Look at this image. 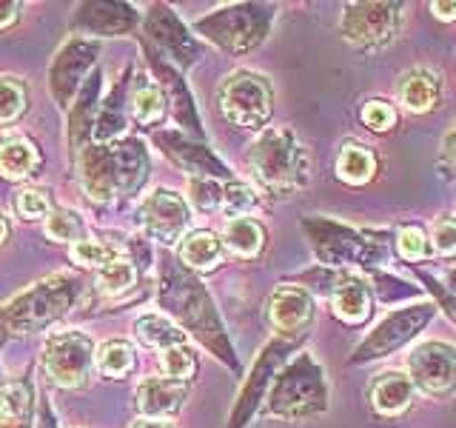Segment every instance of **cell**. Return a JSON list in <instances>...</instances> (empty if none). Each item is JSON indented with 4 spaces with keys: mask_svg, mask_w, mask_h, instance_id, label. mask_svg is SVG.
Listing matches in <instances>:
<instances>
[{
    "mask_svg": "<svg viewBox=\"0 0 456 428\" xmlns=\"http://www.w3.org/2000/svg\"><path fill=\"white\" fill-rule=\"evenodd\" d=\"M160 368H163V377L168 380H177V383H189L197 374V351L183 342V346H171L166 351H160Z\"/></svg>",
    "mask_w": 456,
    "mask_h": 428,
    "instance_id": "obj_41",
    "label": "cell"
},
{
    "mask_svg": "<svg viewBox=\"0 0 456 428\" xmlns=\"http://www.w3.org/2000/svg\"><path fill=\"white\" fill-rule=\"evenodd\" d=\"M35 428H57V417H54V408L49 403V397L37 399V425Z\"/></svg>",
    "mask_w": 456,
    "mask_h": 428,
    "instance_id": "obj_51",
    "label": "cell"
},
{
    "mask_svg": "<svg viewBox=\"0 0 456 428\" xmlns=\"http://www.w3.org/2000/svg\"><path fill=\"white\" fill-rule=\"evenodd\" d=\"M408 377L428 397H451L456 391V346L442 340L419 342L408 354Z\"/></svg>",
    "mask_w": 456,
    "mask_h": 428,
    "instance_id": "obj_16",
    "label": "cell"
},
{
    "mask_svg": "<svg viewBox=\"0 0 456 428\" xmlns=\"http://www.w3.org/2000/svg\"><path fill=\"white\" fill-rule=\"evenodd\" d=\"M80 294L83 280L71 271H61V275L32 283L26 292L12 297L6 306H0V340L46 332L49 325L63 320L77 306Z\"/></svg>",
    "mask_w": 456,
    "mask_h": 428,
    "instance_id": "obj_3",
    "label": "cell"
},
{
    "mask_svg": "<svg viewBox=\"0 0 456 428\" xmlns=\"http://www.w3.org/2000/svg\"><path fill=\"white\" fill-rule=\"evenodd\" d=\"M428 240H431V251L434 257H456V220L442 218L431 226L428 232Z\"/></svg>",
    "mask_w": 456,
    "mask_h": 428,
    "instance_id": "obj_47",
    "label": "cell"
},
{
    "mask_svg": "<svg viewBox=\"0 0 456 428\" xmlns=\"http://www.w3.org/2000/svg\"><path fill=\"white\" fill-rule=\"evenodd\" d=\"M4 342H6V340H0V349H4Z\"/></svg>",
    "mask_w": 456,
    "mask_h": 428,
    "instance_id": "obj_56",
    "label": "cell"
},
{
    "mask_svg": "<svg viewBox=\"0 0 456 428\" xmlns=\"http://www.w3.org/2000/svg\"><path fill=\"white\" fill-rule=\"evenodd\" d=\"M328 399L331 394H328V380L320 360L311 351H299L277 371L263 414L271 420L305 423L322 417L328 411Z\"/></svg>",
    "mask_w": 456,
    "mask_h": 428,
    "instance_id": "obj_4",
    "label": "cell"
},
{
    "mask_svg": "<svg viewBox=\"0 0 456 428\" xmlns=\"http://www.w3.org/2000/svg\"><path fill=\"white\" fill-rule=\"evenodd\" d=\"M413 391L417 389H413L408 371H382V374H377V380L370 383L368 399H370V408H374L377 417L391 420L411 408Z\"/></svg>",
    "mask_w": 456,
    "mask_h": 428,
    "instance_id": "obj_28",
    "label": "cell"
},
{
    "mask_svg": "<svg viewBox=\"0 0 456 428\" xmlns=\"http://www.w3.org/2000/svg\"><path fill=\"white\" fill-rule=\"evenodd\" d=\"M260 197H256V189L242 180H228L223 185V211L232 218H248V214L256 209Z\"/></svg>",
    "mask_w": 456,
    "mask_h": 428,
    "instance_id": "obj_42",
    "label": "cell"
},
{
    "mask_svg": "<svg viewBox=\"0 0 456 428\" xmlns=\"http://www.w3.org/2000/svg\"><path fill=\"white\" fill-rule=\"evenodd\" d=\"M189 203L175 189H154L137 209V226L142 228V237L160 243L163 249L177 246L189 235Z\"/></svg>",
    "mask_w": 456,
    "mask_h": 428,
    "instance_id": "obj_14",
    "label": "cell"
},
{
    "mask_svg": "<svg viewBox=\"0 0 456 428\" xmlns=\"http://www.w3.org/2000/svg\"><path fill=\"white\" fill-rule=\"evenodd\" d=\"M331 311L346 325H365L374 314V292L360 275H342L331 292Z\"/></svg>",
    "mask_w": 456,
    "mask_h": 428,
    "instance_id": "obj_26",
    "label": "cell"
},
{
    "mask_svg": "<svg viewBox=\"0 0 456 428\" xmlns=\"http://www.w3.org/2000/svg\"><path fill=\"white\" fill-rule=\"evenodd\" d=\"M142 52H146V61L154 71V80L160 83V89L168 97V111L175 114V120L180 126V132L191 135L197 140H206V128L203 120H200V111L194 106V95L189 89V83L183 80V71L175 69L168 61H163L149 43H142Z\"/></svg>",
    "mask_w": 456,
    "mask_h": 428,
    "instance_id": "obj_17",
    "label": "cell"
},
{
    "mask_svg": "<svg viewBox=\"0 0 456 428\" xmlns=\"http://www.w3.org/2000/svg\"><path fill=\"white\" fill-rule=\"evenodd\" d=\"M417 275L425 283V292L434 297V306L445 311V317H451V323L456 325V294L448 292L445 285H442L434 275H428V271H417Z\"/></svg>",
    "mask_w": 456,
    "mask_h": 428,
    "instance_id": "obj_48",
    "label": "cell"
},
{
    "mask_svg": "<svg viewBox=\"0 0 456 428\" xmlns=\"http://www.w3.org/2000/svg\"><path fill=\"white\" fill-rule=\"evenodd\" d=\"M377 171V157L362 143L348 140L337 154V177L346 185H362L374 177Z\"/></svg>",
    "mask_w": 456,
    "mask_h": 428,
    "instance_id": "obj_35",
    "label": "cell"
},
{
    "mask_svg": "<svg viewBox=\"0 0 456 428\" xmlns=\"http://www.w3.org/2000/svg\"><path fill=\"white\" fill-rule=\"evenodd\" d=\"M142 29H146L149 46L180 71L197 66V61L203 57V43L189 32V26L168 4H151L146 18H142Z\"/></svg>",
    "mask_w": 456,
    "mask_h": 428,
    "instance_id": "obj_12",
    "label": "cell"
},
{
    "mask_svg": "<svg viewBox=\"0 0 456 428\" xmlns=\"http://www.w3.org/2000/svg\"><path fill=\"white\" fill-rule=\"evenodd\" d=\"M189 203L203 211H220L223 209V185L220 180H211V177H191L189 180Z\"/></svg>",
    "mask_w": 456,
    "mask_h": 428,
    "instance_id": "obj_44",
    "label": "cell"
},
{
    "mask_svg": "<svg viewBox=\"0 0 456 428\" xmlns=\"http://www.w3.org/2000/svg\"><path fill=\"white\" fill-rule=\"evenodd\" d=\"M217 103L225 123L248 128V132H263L271 114H274V89L260 71L240 69L223 80Z\"/></svg>",
    "mask_w": 456,
    "mask_h": 428,
    "instance_id": "obj_7",
    "label": "cell"
},
{
    "mask_svg": "<svg viewBox=\"0 0 456 428\" xmlns=\"http://www.w3.org/2000/svg\"><path fill=\"white\" fill-rule=\"evenodd\" d=\"M154 146L163 152V157L185 171L189 177H211V180H234L232 169L225 160H220L203 140H197L191 135L180 132V128H157L151 135Z\"/></svg>",
    "mask_w": 456,
    "mask_h": 428,
    "instance_id": "obj_15",
    "label": "cell"
},
{
    "mask_svg": "<svg viewBox=\"0 0 456 428\" xmlns=\"http://www.w3.org/2000/svg\"><path fill=\"white\" fill-rule=\"evenodd\" d=\"M35 383L32 374L0 380V428H35Z\"/></svg>",
    "mask_w": 456,
    "mask_h": 428,
    "instance_id": "obj_27",
    "label": "cell"
},
{
    "mask_svg": "<svg viewBox=\"0 0 456 428\" xmlns=\"http://www.w3.org/2000/svg\"><path fill=\"white\" fill-rule=\"evenodd\" d=\"M111 166H114V185H118V203L134 200L151 175V157L146 143L140 137H123L111 143Z\"/></svg>",
    "mask_w": 456,
    "mask_h": 428,
    "instance_id": "obj_20",
    "label": "cell"
},
{
    "mask_svg": "<svg viewBox=\"0 0 456 428\" xmlns=\"http://www.w3.org/2000/svg\"><path fill=\"white\" fill-rule=\"evenodd\" d=\"M128 114L140 126H157L168 114V97L160 89V83L149 75H134L132 89H128Z\"/></svg>",
    "mask_w": 456,
    "mask_h": 428,
    "instance_id": "obj_31",
    "label": "cell"
},
{
    "mask_svg": "<svg viewBox=\"0 0 456 428\" xmlns=\"http://www.w3.org/2000/svg\"><path fill=\"white\" fill-rule=\"evenodd\" d=\"M132 428H171V425H168L166 420H142V417H140Z\"/></svg>",
    "mask_w": 456,
    "mask_h": 428,
    "instance_id": "obj_54",
    "label": "cell"
},
{
    "mask_svg": "<svg viewBox=\"0 0 456 428\" xmlns=\"http://www.w3.org/2000/svg\"><path fill=\"white\" fill-rule=\"evenodd\" d=\"M256 189L271 197H291L311 183V154L291 126H268L246 157Z\"/></svg>",
    "mask_w": 456,
    "mask_h": 428,
    "instance_id": "obj_2",
    "label": "cell"
},
{
    "mask_svg": "<svg viewBox=\"0 0 456 428\" xmlns=\"http://www.w3.org/2000/svg\"><path fill=\"white\" fill-rule=\"evenodd\" d=\"M431 12L436 14L439 21H448V23H453L456 21V0H434L431 4Z\"/></svg>",
    "mask_w": 456,
    "mask_h": 428,
    "instance_id": "obj_52",
    "label": "cell"
},
{
    "mask_svg": "<svg viewBox=\"0 0 456 428\" xmlns=\"http://www.w3.org/2000/svg\"><path fill=\"white\" fill-rule=\"evenodd\" d=\"M118 257H123V246L111 240H97V237H83L75 246L69 249V260L80 268H94L100 271L103 266L114 263Z\"/></svg>",
    "mask_w": 456,
    "mask_h": 428,
    "instance_id": "obj_37",
    "label": "cell"
},
{
    "mask_svg": "<svg viewBox=\"0 0 456 428\" xmlns=\"http://www.w3.org/2000/svg\"><path fill=\"white\" fill-rule=\"evenodd\" d=\"M403 4L394 0H365L346 4L339 14V35L360 52H379L391 46L403 29Z\"/></svg>",
    "mask_w": 456,
    "mask_h": 428,
    "instance_id": "obj_8",
    "label": "cell"
},
{
    "mask_svg": "<svg viewBox=\"0 0 456 428\" xmlns=\"http://www.w3.org/2000/svg\"><path fill=\"white\" fill-rule=\"evenodd\" d=\"M445 283H448V285H445V289L456 294V268H451V271H448V277H445Z\"/></svg>",
    "mask_w": 456,
    "mask_h": 428,
    "instance_id": "obj_55",
    "label": "cell"
},
{
    "mask_svg": "<svg viewBox=\"0 0 456 428\" xmlns=\"http://www.w3.org/2000/svg\"><path fill=\"white\" fill-rule=\"evenodd\" d=\"M100 40L92 37H69L49 63V92L57 109L69 111L86 78L97 69Z\"/></svg>",
    "mask_w": 456,
    "mask_h": 428,
    "instance_id": "obj_13",
    "label": "cell"
},
{
    "mask_svg": "<svg viewBox=\"0 0 456 428\" xmlns=\"http://www.w3.org/2000/svg\"><path fill=\"white\" fill-rule=\"evenodd\" d=\"M140 275L142 271L137 268V263L128 254H123L114 263H109L97 271V292L103 297H120V294L134 289Z\"/></svg>",
    "mask_w": 456,
    "mask_h": 428,
    "instance_id": "obj_36",
    "label": "cell"
},
{
    "mask_svg": "<svg viewBox=\"0 0 456 428\" xmlns=\"http://www.w3.org/2000/svg\"><path fill=\"white\" fill-rule=\"evenodd\" d=\"M103 103V69H94L86 83L80 86V92L75 97V103L69 109V126H66V140H69V154L71 160L80 157V152L89 146V140L94 135L97 111Z\"/></svg>",
    "mask_w": 456,
    "mask_h": 428,
    "instance_id": "obj_21",
    "label": "cell"
},
{
    "mask_svg": "<svg viewBox=\"0 0 456 428\" xmlns=\"http://www.w3.org/2000/svg\"><path fill=\"white\" fill-rule=\"evenodd\" d=\"M134 337L146 349H154L157 354L171 349V346H183V342H189V334H185L171 317H166V314H140V317L134 320Z\"/></svg>",
    "mask_w": 456,
    "mask_h": 428,
    "instance_id": "obj_33",
    "label": "cell"
},
{
    "mask_svg": "<svg viewBox=\"0 0 456 428\" xmlns=\"http://www.w3.org/2000/svg\"><path fill=\"white\" fill-rule=\"evenodd\" d=\"M94 368L106 380H126L137 371V349L128 340H106L94 351Z\"/></svg>",
    "mask_w": 456,
    "mask_h": 428,
    "instance_id": "obj_34",
    "label": "cell"
},
{
    "mask_svg": "<svg viewBox=\"0 0 456 428\" xmlns=\"http://www.w3.org/2000/svg\"><path fill=\"white\" fill-rule=\"evenodd\" d=\"M436 306L434 303H411L391 311L388 317L379 320L374 328L368 332V337L354 349L351 354V366H365V363H377L385 360V357L396 354L403 346L417 337L419 332H425L428 323L434 320Z\"/></svg>",
    "mask_w": 456,
    "mask_h": 428,
    "instance_id": "obj_9",
    "label": "cell"
},
{
    "mask_svg": "<svg viewBox=\"0 0 456 428\" xmlns=\"http://www.w3.org/2000/svg\"><path fill=\"white\" fill-rule=\"evenodd\" d=\"M43 235L54 243H71L75 246L77 240L86 237V223L77 211L71 209H52V214L43 220Z\"/></svg>",
    "mask_w": 456,
    "mask_h": 428,
    "instance_id": "obj_39",
    "label": "cell"
},
{
    "mask_svg": "<svg viewBox=\"0 0 456 428\" xmlns=\"http://www.w3.org/2000/svg\"><path fill=\"white\" fill-rule=\"evenodd\" d=\"M268 323L277 332V337L294 340L299 332H305L311 325L314 314H317V300L303 285L282 283L268 297Z\"/></svg>",
    "mask_w": 456,
    "mask_h": 428,
    "instance_id": "obj_19",
    "label": "cell"
},
{
    "mask_svg": "<svg viewBox=\"0 0 456 428\" xmlns=\"http://www.w3.org/2000/svg\"><path fill=\"white\" fill-rule=\"evenodd\" d=\"M157 303L166 311V317L175 320L185 334H191L225 368L240 374V357L225 332L217 306H214L211 292L168 249L160 254V263H157Z\"/></svg>",
    "mask_w": 456,
    "mask_h": 428,
    "instance_id": "obj_1",
    "label": "cell"
},
{
    "mask_svg": "<svg viewBox=\"0 0 456 428\" xmlns=\"http://www.w3.org/2000/svg\"><path fill=\"white\" fill-rule=\"evenodd\" d=\"M28 106V89L20 78L0 75V126H12L23 118Z\"/></svg>",
    "mask_w": 456,
    "mask_h": 428,
    "instance_id": "obj_38",
    "label": "cell"
},
{
    "mask_svg": "<svg viewBox=\"0 0 456 428\" xmlns=\"http://www.w3.org/2000/svg\"><path fill=\"white\" fill-rule=\"evenodd\" d=\"M80 183L86 197L92 200L94 206H111L118 203V185H114V166H111V149L109 146H97V143H89L80 157Z\"/></svg>",
    "mask_w": 456,
    "mask_h": 428,
    "instance_id": "obj_23",
    "label": "cell"
},
{
    "mask_svg": "<svg viewBox=\"0 0 456 428\" xmlns=\"http://www.w3.org/2000/svg\"><path fill=\"white\" fill-rule=\"evenodd\" d=\"M220 240H223V249H228L234 257L254 260L265 246V228L254 218H232V220H225Z\"/></svg>",
    "mask_w": 456,
    "mask_h": 428,
    "instance_id": "obj_32",
    "label": "cell"
},
{
    "mask_svg": "<svg viewBox=\"0 0 456 428\" xmlns=\"http://www.w3.org/2000/svg\"><path fill=\"white\" fill-rule=\"evenodd\" d=\"M223 254L225 249L220 235L208 232V228H194V232H189L177 243L175 257L194 275H203V271H214L223 263Z\"/></svg>",
    "mask_w": 456,
    "mask_h": 428,
    "instance_id": "obj_30",
    "label": "cell"
},
{
    "mask_svg": "<svg viewBox=\"0 0 456 428\" xmlns=\"http://www.w3.org/2000/svg\"><path fill=\"white\" fill-rule=\"evenodd\" d=\"M140 12L132 4H118V0H86L77 4L71 14V29L80 35H92V40L100 37H120L128 35L140 23Z\"/></svg>",
    "mask_w": 456,
    "mask_h": 428,
    "instance_id": "obj_18",
    "label": "cell"
},
{
    "mask_svg": "<svg viewBox=\"0 0 456 428\" xmlns=\"http://www.w3.org/2000/svg\"><path fill=\"white\" fill-rule=\"evenodd\" d=\"M189 397V383H177L168 377H149L134 391V411L142 420H166L175 417Z\"/></svg>",
    "mask_w": 456,
    "mask_h": 428,
    "instance_id": "obj_24",
    "label": "cell"
},
{
    "mask_svg": "<svg viewBox=\"0 0 456 428\" xmlns=\"http://www.w3.org/2000/svg\"><path fill=\"white\" fill-rule=\"evenodd\" d=\"M370 292H374L382 303H403L405 297L422 294V289H405L408 283H403L394 275H385V271H370Z\"/></svg>",
    "mask_w": 456,
    "mask_h": 428,
    "instance_id": "obj_46",
    "label": "cell"
},
{
    "mask_svg": "<svg viewBox=\"0 0 456 428\" xmlns=\"http://www.w3.org/2000/svg\"><path fill=\"white\" fill-rule=\"evenodd\" d=\"M291 346H294V342L285 340V337H274V340L265 342L263 351L256 354V360L251 363L246 380H242V385H240L234 408H232V414H228V425L225 428H248L251 417L265 403V397L271 391V383H274L277 371L282 368L285 360H289Z\"/></svg>",
    "mask_w": 456,
    "mask_h": 428,
    "instance_id": "obj_11",
    "label": "cell"
},
{
    "mask_svg": "<svg viewBox=\"0 0 456 428\" xmlns=\"http://www.w3.org/2000/svg\"><path fill=\"white\" fill-rule=\"evenodd\" d=\"M396 100L411 114L434 111L442 100V80L436 78V71L425 69V66L408 69L396 83Z\"/></svg>",
    "mask_w": 456,
    "mask_h": 428,
    "instance_id": "obj_29",
    "label": "cell"
},
{
    "mask_svg": "<svg viewBox=\"0 0 456 428\" xmlns=\"http://www.w3.org/2000/svg\"><path fill=\"white\" fill-rule=\"evenodd\" d=\"M299 228L305 232L314 257L325 268H374L388 260L385 243L365 228H354L331 218H303Z\"/></svg>",
    "mask_w": 456,
    "mask_h": 428,
    "instance_id": "obj_5",
    "label": "cell"
},
{
    "mask_svg": "<svg viewBox=\"0 0 456 428\" xmlns=\"http://www.w3.org/2000/svg\"><path fill=\"white\" fill-rule=\"evenodd\" d=\"M20 9L23 4H14V0H0V32H6L14 23L20 21Z\"/></svg>",
    "mask_w": 456,
    "mask_h": 428,
    "instance_id": "obj_50",
    "label": "cell"
},
{
    "mask_svg": "<svg viewBox=\"0 0 456 428\" xmlns=\"http://www.w3.org/2000/svg\"><path fill=\"white\" fill-rule=\"evenodd\" d=\"M94 368V342L83 332H61L43 342V371L54 389L77 391L89 385Z\"/></svg>",
    "mask_w": 456,
    "mask_h": 428,
    "instance_id": "obj_10",
    "label": "cell"
},
{
    "mask_svg": "<svg viewBox=\"0 0 456 428\" xmlns=\"http://www.w3.org/2000/svg\"><path fill=\"white\" fill-rule=\"evenodd\" d=\"M396 251L408 263L431 260V257H434L428 232L419 226H403V228H399V232H396Z\"/></svg>",
    "mask_w": 456,
    "mask_h": 428,
    "instance_id": "obj_43",
    "label": "cell"
},
{
    "mask_svg": "<svg viewBox=\"0 0 456 428\" xmlns=\"http://www.w3.org/2000/svg\"><path fill=\"white\" fill-rule=\"evenodd\" d=\"M132 78H134V66L128 63L123 69V75H118L114 86L103 95V103H100L97 123H94V135H92L97 146H111V143L123 140V132L128 128V89H132Z\"/></svg>",
    "mask_w": 456,
    "mask_h": 428,
    "instance_id": "obj_22",
    "label": "cell"
},
{
    "mask_svg": "<svg viewBox=\"0 0 456 428\" xmlns=\"http://www.w3.org/2000/svg\"><path fill=\"white\" fill-rule=\"evenodd\" d=\"M43 163H46V157H43L40 146L28 135L12 132L6 137H0V177L4 180L9 183L35 180Z\"/></svg>",
    "mask_w": 456,
    "mask_h": 428,
    "instance_id": "obj_25",
    "label": "cell"
},
{
    "mask_svg": "<svg viewBox=\"0 0 456 428\" xmlns=\"http://www.w3.org/2000/svg\"><path fill=\"white\" fill-rule=\"evenodd\" d=\"M274 18L277 6L271 4H232L203 14L194 23V32L203 35L220 52L240 57L263 46Z\"/></svg>",
    "mask_w": 456,
    "mask_h": 428,
    "instance_id": "obj_6",
    "label": "cell"
},
{
    "mask_svg": "<svg viewBox=\"0 0 456 428\" xmlns=\"http://www.w3.org/2000/svg\"><path fill=\"white\" fill-rule=\"evenodd\" d=\"M360 118H362L365 128H370V132H377V135H385L396 126V109H394V103H388V100L370 97V100H365Z\"/></svg>",
    "mask_w": 456,
    "mask_h": 428,
    "instance_id": "obj_45",
    "label": "cell"
},
{
    "mask_svg": "<svg viewBox=\"0 0 456 428\" xmlns=\"http://www.w3.org/2000/svg\"><path fill=\"white\" fill-rule=\"evenodd\" d=\"M12 206L20 220H46L54 209L52 194L46 189H40V185H20V189L14 192Z\"/></svg>",
    "mask_w": 456,
    "mask_h": 428,
    "instance_id": "obj_40",
    "label": "cell"
},
{
    "mask_svg": "<svg viewBox=\"0 0 456 428\" xmlns=\"http://www.w3.org/2000/svg\"><path fill=\"white\" fill-rule=\"evenodd\" d=\"M9 237H12V226H9V220H6V214L0 211V249L6 246Z\"/></svg>",
    "mask_w": 456,
    "mask_h": 428,
    "instance_id": "obj_53",
    "label": "cell"
},
{
    "mask_svg": "<svg viewBox=\"0 0 456 428\" xmlns=\"http://www.w3.org/2000/svg\"><path fill=\"white\" fill-rule=\"evenodd\" d=\"M439 166L445 169V175L456 177V123L445 132L439 146Z\"/></svg>",
    "mask_w": 456,
    "mask_h": 428,
    "instance_id": "obj_49",
    "label": "cell"
}]
</instances>
